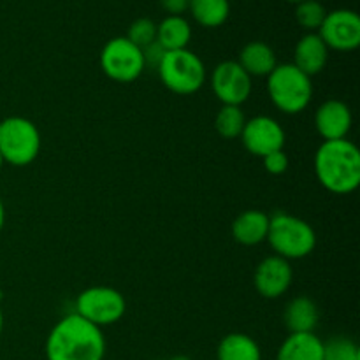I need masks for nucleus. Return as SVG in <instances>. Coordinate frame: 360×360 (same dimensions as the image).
Wrapping results in <instances>:
<instances>
[{"mask_svg":"<svg viewBox=\"0 0 360 360\" xmlns=\"http://www.w3.org/2000/svg\"><path fill=\"white\" fill-rule=\"evenodd\" d=\"M276 360H323V341L315 333L290 334L281 343Z\"/></svg>","mask_w":360,"mask_h":360,"instance_id":"nucleus-18","label":"nucleus"},{"mask_svg":"<svg viewBox=\"0 0 360 360\" xmlns=\"http://www.w3.org/2000/svg\"><path fill=\"white\" fill-rule=\"evenodd\" d=\"M193 20L206 28L221 27L229 20L231 4L229 0H190Z\"/></svg>","mask_w":360,"mask_h":360,"instance_id":"nucleus-21","label":"nucleus"},{"mask_svg":"<svg viewBox=\"0 0 360 360\" xmlns=\"http://www.w3.org/2000/svg\"><path fill=\"white\" fill-rule=\"evenodd\" d=\"M246 125V116L241 105H221L214 118V129L225 139L241 137L243 129Z\"/></svg>","mask_w":360,"mask_h":360,"instance_id":"nucleus-22","label":"nucleus"},{"mask_svg":"<svg viewBox=\"0 0 360 360\" xmlns=\"http://www.w3.org/2000/svg\"><path fill=\"white\" fill-rule=\"evenodd\" d=\"M319 35L334 51H354L360 46V18L355 11L336 9L327 13Z\"/></svg>","mask_w":360,"mask_h":360,"instance_id":"nucleus-10","label":"nucleus"},{"mask_svg":"<svg viewBox=\"0 0 360 360\" xmlns=\"http://www.w3.org/2000/svg\"><path fill=\"white\" fill-rule=\"evenodd\" d=\"M217 357L218 360H262V350L248 334L232 333L220 341Z\"/></svg>","mask_w":360,"mask_h":360,"instance_id":"nucleus-20","label":"nucleus"},{"mask_svg":"<svg viewBox=\"0 0 360 360\" xmlns=\"http://www.w3.org/2000/svg\"><path fill=\"white\" fill-rule=\"evenodd\" d=\"M352 125H354V116L347 102L329 98L316 109L315 127L323 141L347 139Z\"/></svg>","mask_w":360,"mask_h":360,"instance_id":"nucleus-13","label":"nucleus"},{"mask_svg":"<svg viewBox=\"0 0 360 360\" xmlns=\"http://www.w3.org/2000/svg\"><path fill=\"white\" fill-rule=\"evenodd\" d=\"M167 360H192V359L185 357V355H176V357H171V359H167Z\"/></svg>","mask_w":360,"mask_h":360,"instance_id":"nucleus-30","label":"nucleus"},{"mask_svg":"<svg viewBox=\"0 0 360 360\" xmlns=\"http://www.w3.org/2000/svg\"><path fill=\"white\" fill-rule=\"evenodd\" d=\"M294 280V269L290 262L278 255L266 257L257 266L253 274V285L259 295L266 299H278L285 295Z\"/></svg>","mask_w":360,"mask_h":360,"instance_id":"nucleus-12","label":"nucleus"},{"mask_svg":"<svg viewBox=\"0 0 360 360\" xmlns=\"http://www.w3.org/2000/svg\"><path fill=\"white\" fill-rule=\"evenodd\" d=\"M165 53H167V51H165V49L162 48V46L158 44L157 41L151 42L150 46L143 48L144 63H146V65H151V67H155V69H157V67L160 65V62H162V58H164Z\"/></svg>","mask_w":360,"mask_h":360,"instance_id":"nucleus-27","label":"nucleus"},{"mask_svg":"<svg viewBox=\"0 0 360 360\" xmlns=\"http://www.w3.org/2000/svg\"><path fill=\"white\" fill-rule=\"evenodd\" d=\"M327 16V11L323 9V6L316 0H302L295 7V20L301 25L304 30H308L309 34L319 30L322 27L323 20Z\"/></svg>","mask_w":360,"mask_h":360,"instance_id":"nucleus-23","label":"nucleus"},{"mask_svg":"<svg viewBox=\"0 0 360 360\" xmlns=\"http://www.w3.org/2000/svg\"><path fill=\"white\" fill-rule=\"evenodd\" d=\"M327 60H329V48L316 32L302 35L295 44L294 65L306 76L311 77L322 72L327 65Z\"/></svg>","mask_w":360,"mask_h":360,"instance_id":"nucleus-14","label":"nucleus"},{"mask_svg":"<svg viewBox=\"0 0 360 360\" xmlns=\"http://www.w3.org/2000/svg\"><path fill=\"white\" fill-rule=\"evenodd\" d=\"M41 132L23 116H9L0 122V155L4 164L25 167L39 157Z\"/></svg>","mask_w":360,"mask_h":360,"instance_id":"nucleus-5","label":"nucleus"},{"mask_svg":"<svg viewBox=\"0 0 360 360\" xmlns=\"http://www.w3.org/2000/svg\"><path fill=\"white\" fill-rule=\"evenodd\" d=\"M288 2H294V4H299V2H302V0H288Z\"/></svg>","mask_w":360,"mask_h":360,"instance_id":"nucleus-33","label":"nucleus"},{"mask_svg":"<svg viewBox=\"0 0 360 360\" xmlns=\"http://www.w3.org/2000/svg\"><path fill=\"white\" fill-rule=\"evenodd\" d=\"M214 97L224 105H243L253 90L252 77L234 60L218 63L210 77Z\"/></svg>","mask_w":360,"mask_h":360,"instance_id":"nucleus-9","label":"nucleus"},{"mask_svg":"<svg viewBox=\"0 0 360 360\" xmlns=\"http://www.w3.org/2000/svg\"><path fill=\"white\" fill-rule=\"evenodd\" d=\"M157 70L164 86L172 94L192 95L206 83L204 62L188 48L165 53Z\"/></svg>","mask_w":360,"mask_h":360,"instance_id":"nucleus-6","label":"nucleus"},{"mask_svg":"<svg viewBox=\"0 0 360 360\" xmlns=\"http://www.w3.org/2000/svg\"><path fill=\"white\" fill-rule=\"evenodd\" d=\"M239 139L248 153L264 158L266 155L283 150L287 134L278 120L271 116H255L252 120H246Z\"/></svg>","mask_w":360,"mask_h":360,"instance_id":"nucleus-11","label":"nucleus"},{"mask_svg":"<svg viewBox=\"0 0 360 360\" xmlns=\"http://www.w3.org/2000/svg\"><path fill=\"white\" fill-rule=\"evenodd\" d=\"M2 329H4V313H2V308H0V334H2Z\"/></svg>","mask_w":360,"mask_h":360,"instance_id":"nucleus-31","label":"nucleus"},{"mask_svg":"<svg viewBox=\"0 0 360 360\" xmlns=\"http://www.w3.org/2000/svg\"><path fill=\"white\" fill-rule=\"evenodd\" d=\"M320 185L336 195H348L360 185V151L352 141H323L315 153Z\"/></svg>","mask_w":360,"mask_h":360,"instance_id":"nucleus-2","label":"nucleus"},{"mask_svg":"<svg viewBox=\"0 0 360 360\" xmlns=\"http://www.w3.org/2000/svg\"><path fill=\"white\" fill-rule=\"evenodd\" d=\"M238 63L250 77H267L278 65V60L276 53L269 44L262 41H253L241 49Z\"/></svg>","mask_w":360,"mask_h":360,"instance_id":"nucleus-17","label":"nucleus"},{"mask_svg":"<svg viewBox=\"0 0 360 360\" xmlns=\"http://www.w3.org/2000/svg\"><path fill=\"white\" fill-rule=\"evenodd\" d=\"M104 355L105 338L102 329L77 313L60 319L46 340L48 360H104Z\"/></svg>","mask_w":360,"mask_h":360,"instance_id":"nucleus-1","label":"nucleus"},{"mask_svg":"<svg viewBox=\"0 0 360 360\" xmlns=\"http://www.w3.org/2000/svg\"><path fill=\"white\" fill-rule=\"evenodd\" d=\"M266 241L274 250V255L290 262L311 255L316 246V232L306 220L281 211L269 217Z\"/></svg>","mask_w":360,"mask_h":360,"instance_id":"nucleus-3","label":"nucleus"},{"mask_svg":"<svg viewBox=\"0 0 360 360\" xmlns=\"http://www.w3.org/2000/svg\"><path fill=\"white\" fill-rule=\"evenodd\" d=\"M283 320L290 334L315 333L320 320L319 306L313 299L306 297V295H299V297H294L287 304Z\"/></svg>","mask_w":360,"mask_h":360,"instance_id":"nucleus-16","label":"nucleus"},{"mask_svg":"<svg viewBox=\"0 0 360 360\" xmlns=\"http://www.w3.org/2000/svg\"><path fill=\"white\" fill-rule=\"evenodd\" d=\"M192 41V27L183 16H167L157 25V42L165 51L188 48Z\"/></svg>","mask_w":360,"mask_h":360,"instance_id":"nucleus-19","label":"nucleus"},{"mask_svg":"<svg viewBox=\"0 0 360 360\" xmlns=\"http://www.w3.org/2000/svg\"><path fill=\"white\" fill-rule=\"evenodd\" d=\"M127 311V301L120 290L112 287H90L76 299V313L86 322L97 327L112 326L120 322Z\"/></svg>","mask_w":360,"mask_h":360,"instance_id":"nucleus-7","label":"nucleus"},{"mask_svg":"<svg viewBox=\"0 0 360 360\" xmlns=\"http://www.w3.org/2000/svg\"><path fill=\"white\" fill-rule=\"evenodd\" d=\"M101 69L116 83H132L146 69L143 49L127 37L111 39L101 51Z\"/></svg>","mask_w":360,"mask_h":360,"instance_id":"nucleus-8","label":"nucleus"},{"mask_svg":"<svg viewBox=\"0 0 360 360\" xmlns=\"http://www.w3.org/2000/svg\"><path fill=\"white\" fill-rule=\"evenodd\" d=\"M160 4L169 16H181L190 7V0H160Z\"/></svg>","mask_w":360,"mask_h":360,"instance_id":"nucleus-28","label":"nucleus"},{"mask_svg":"<svg viewBox=\"0 0 360 360\" xmlns=\"http://www.w3.org/2000/svg\"><path fill=\"white\" fill-rule=\"evenodd\" d=\"M262 160H264V167H266V171L273 176H280L283 174V172H287L288 164H290L288 155L285 153L283 150L266 155Z\"/></svg>","mask_w":360,"mask_h":360,"instance_id":"nucleus-26","label":"nucleus"},{"mask_svg":"<svg viewBox=\"0 0 360 360\" xmlns=\"http://www.w3.org/2000/svg\"><path fill=\"white\" fill-rule=\"evenodd\" d=\"M2 165H4V160H2V155H0V169H2Z\"/></svg>","mask_w":360,"mask_h":360,"instance_id":"nucleus-32","label":"nucleus"},{"mask_svg":"<svg viewBox=\"0 0 360 360\" xmlns=\"http://www.w3.org/2000/svg\"><path fill=\"white\" fill-rule=\"evenodd\" d=\"M267 94L276 109L285 115H299L313 98L311 77L294 63H278L267 76Z\"/></svg>","mask_w":360,"mask_h":360,"instance_id":"nucleus-4","label":"nucleus"},{"mask_svg":"<svg viewBox=\"0 0 360 360\" xmlns=\"http://www.w3.org/2000/svg\"><path fill=\"white\" fill-rule=\"evenodd\" d=\"M269 214L259 210L243 211L232 224V236L243 246H257L267 239Z\"/></svg>","mask_w":360,"mask_h":360,"instance_id":"nucleus-15","label":"nucleus"},{"mask_svg":"<svg viewBox=\"0 0 360 360\" xmlns=\"http://www.w3.org/2000/svg\"><path fill=\"white\" fill-rule=\"evenodd\" d=\"M323 360H360V350L355 341L338 336L323 343Z\"/></svg>","mask_w":360,"mask_h":360,"instance_id":"nucleus-24","label":"nucleus"},{"mask_svg":"<svg viewBox=\"0 0 360 360\" xmlns=\"http://www.w3.org/2000/svg\"><path fill=\"white\" fill-rule=\"evenodd\" d=\"M4 224H6V207H4L2 199H0V232H2Z\"/></svg>","mask_w":360,"mask_h":360,"instance_id":"nucleus-29","label":"nucleus"},{"mask_svg":"<svg viewBox=\"0 0 360 360\" xmlns=\"http://www.w3.org/2000/svg\"><path fill=\"white\" fill-rule=\"evenodd\" d=\"M127 39H129L132 44H136L137 48H146L151 42L157 41V25H155L150 18H139V20H136L129 27Z\"/></svg>","mask_w":360,"mask_h":360,"instance_id":"nucleus-25","label":"nucleus"}]
</instances>
